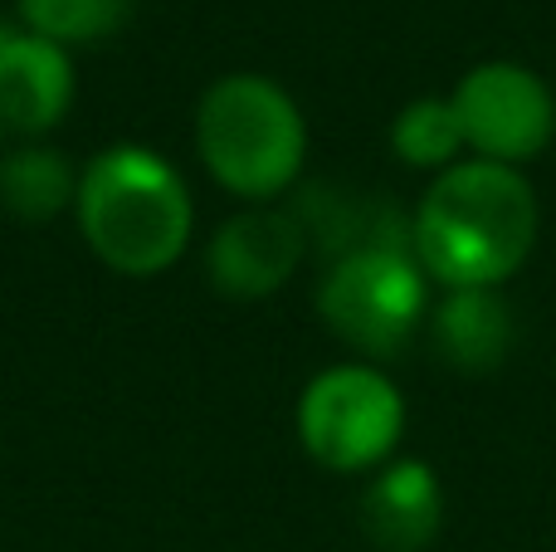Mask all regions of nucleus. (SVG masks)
<instances>
[{
    "label": "nucleus",
    "mask_w": 556,
    "mask_h": 552,
    "mask_svg": "<svg viewBox=\"0 0 556 552\" xmlns=\"http://www.w3.org/2000/svg\"><path fill=\"white\" fill-rule=\"evenodd\" d=\"M391 147L405 166H420V172L434 176L450 172L454 162H464L459 152H469L450 98H410L391 123Z\"/></svg>",
    "instance_id": "12"
},
{
    "label": "nucleus",
    "mask_w": 556,
    "mask_h": 552,
    "mask_svg": "<svg viewBox=\"0 0 556 552\" xmlns=\"http://www.w3.org/2000/svg\"><path fill=\"white\" fill-rule=\"evenodd\" d=\"M5 35H10V25H5V10H0V45H5Z\"/></svg>",
    "instance_id": "14"
},
{
    "label": "nucleus",
    "mask_w": 556,
    "mask_h": 552,
    "mask_svg": "<svg viewBox=\"0 0 556 552\" xmlns=\"http://www.w3.org/2000/svg\"><path fill=\"white\" fill-rule=\"evenodd\" d=\"M78 196V172L59 147L45 142H20L0 152V211L15 221H54V215L74 211Z\"/></svg>",
    "instance_id": "11"
},
{
    "label": "nucleus",
    "mask_w": 556,
    "mask_h": 552,
    "mask_svg": "<svg viewBox=\"0 0 556 552\" xmlns=\"http://www.w3.org/2000/svg\"><path fill=\"white\" fill-rule=\"evenodd\" d=\"M74 221L84 244L123 279L166 274L195 235V201L186 176L142 142H113L78 172Z\"/></svg>",
    "instance_id": "2"
},
{
    "label": "nucleus",
    "mask_w": 556,
    "mask_h": 552,
    "mask_svg": "<svg viewBox=\"0 0 556 552\" xmlns=\"http://www.w3.org/2000/svg\"><path fill=\"white\" fill-rule=\"evenodd\" d=\"M464 127V147L479 162L518 166L542 156L556 137V93L538 68L518 59L473 64L450 93Z\"/></svg>",
    "instance_id": "6"
},
{
    "label": "nucleus",
    "mask_w": 556,
    "mask_h": 552,
    "mask_svg": "<svg viewBox=\"0 0 556 552\" xmlns=\"http://www.w3.org/2000/svg\"><path fill=\"white\" fill-rule=\"evenodd\" d=\"M195 156L244 205H274L307 162L298 98L269 74H225L195 103Z\"/></svg>",
    "instance_id": "3"
},
{
    "label": "nucleus",
    "mask_w": 556,
    "mask_h": 552,
    "mask_svg": "<svg viewBox=\"0 0 556 552\" xmlns=\"http://www.w3.org/2000/svg\"><path fill=\"white\" fill-rule=\"evenodd\" d=\"M29 35H45L54 45H98L113 29L127 25L132 0H15Z\"/></svg>",
    "instance_id": "13"
},
{
    "label": "nucleus",
    "mask_w": 556,
    "mask_h": 552,
    "mask_svg": "<svg viewBox=\"0 0 556 552\" xmlns=\"http://www.w3.org/2000/svg\"><path fill=\"white\" fill-rule=\"evenodd\" d=\"M307 230L283 205H244L205 244V274L225 299H269L298 274Z\"/></svg>",
    "instance_id": "7"
},
{
    "label": "nucleus",
    "mask_w": 556,
    "mask_h": 552,
    "mask_svg": "<svg viewBox=\"0 0 556 552\" xmlns=\"http://www.w3.org/2000/svg\"><path fill=\"white\" fill-rule=\"evenodd\" d=\"M74 59L64 45L10 29L0 45V137L39 142L74 108Z\"/></svg>",
    "instance_id": "8"
},
{
    "label": "nucleus",
    "mask_w": 556,
    "mask_h": 552,
    "mask_svg": "<svg viewBox=\"0 0 556 552\" xmlns=\"http://www.w3.org/2000/svg\"><path fill=\"white\" fill-rule=\"evenodd\" d=\"M430 338L450 367L493 372L513 348V309L498 289H444L430 313Z\"/></svg>",
    "instance_id": "10"
},
{
    "label": "nucleus",
    "mask_w": 556,
    "mask_h": 552,
    "mask_svg": "<svg viewBox=\"0 0 556 552\" xmlns=\"http://www.w3.org/2000/svg\"><path fill=\"white\" fill-rule=\"evenodd\" d=\"M366 543L376 552H425L444 524V485L425 460L395 455L371 469L356 509Z\"/></svg>",
    "instance_id": "9"
},
{
    "label": "nucleus",
    "mask_w": 556,
    "mask_h": 552,
    "mask_svg": "<svg viewBox=\"0 0 556 552\" xmlns=\"http://www.w3.org/2000/svg\"><path fill=\"white\" fill-rule=\"evenodd\" d=\"M317 313L352 352L386 362L430 318V274L391 240L356 244L323 274Z\"/></svg>",
    "instance_id": "4"
},
{
    "label": "nucleus",
    "mask_w": 556,
    "mask_h": 552,
    "mask_svg": "<svg viewBox=\"0 0 556 552\" xmlns=\"http://www.w3.org/2000/svg\"><path fill=\"white\" fill-rule=\"evenodd\" d=\"M293 426L313 465L332 475H371L401 450L405 397L376 362H337L303 387Z\"/></svg>",
    "instance_id": "5"
},
{
    "label": "nucleus",
    "mask_w": 556,
    "mask_h": 552,
    "mask_svg": "<svg viewBox=\"0 0 556 552\" xmlns=\"http://www.w3.org/2000/svg\"><path fill=\"white\" fill-rule=\"evenodd\" d=\"M538 191L518 166L454 162L410 215V254L440 289H503L538 244Z\"/></svg>",
    "instance_id": "1"
}]
</instances>
